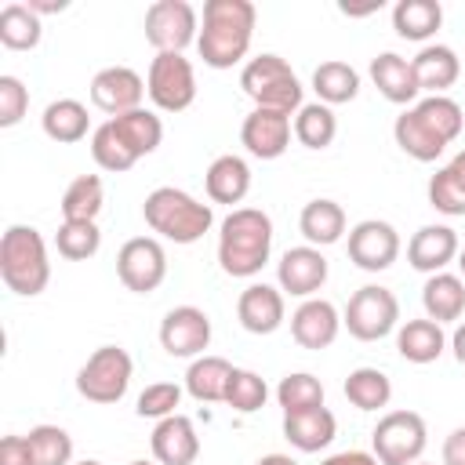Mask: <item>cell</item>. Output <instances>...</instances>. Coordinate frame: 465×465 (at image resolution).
<instances>
[{
	"label": "cell",
	"instance_id": "cell-32",
	"mask_svg": "<svg viewBox=\"0 0 465 465\" xmlns=\"http://www.w3.org/2000/svg\"><path fill=\"white\" fill-rule=\"evenodd\" d=\"M411 109H414V116H418L443 145H450V142L461 134V127H465L461 105H458L454 98H447V94H429V98H421V102L411 105Z\"/></svg>",
	"mask_w": 465,
	"mask_h": 465
},
{
	"label": "cell",
	"instance_id": "cell-38",
	"mask_svg": "<svg viewBox=\"0 0 465 465\" xmlns=\"http://www.w3.org/2000/svg\"><path fill=\"white\" fill-rule=\"evenodd\" d=\"M91 156H94V163L102 167V171H109V174H124V171H131L134 163H138V156L127 149V142L116 134V127H113V120H105V124H98L94 131H91Z\"/></svg>",
	"mask_w": 465,
	"mask_h": 465
},
{
	"label": "cell",
	"instance_id": "cell-3",
	"mask_svg": "<svg viewBox=\"0 0 465 465\" xmlns=\"http://www.w3.org/2000/svg\"><path fill=\"white\" fill-rule=\"evenodd\" d=\"M142 218L156 236H163L171 243H196L214 225L211 203H200L196 196H189L185 189H174V185L153 189L142 203Z\"/></svg>",
	"mask_w": 465,
	"mask_h": 465
},
{
	"label": "cell",
	"instance_id": "cell-49",
	"mask_svg": "<svg viewBox=\"0 0 465 465\" xmlns=\"http://www.w3.org/2000/svg\"><path fill=\"white\" fill-rule=\"evenodd\" d=\"M320 465H381V461L374 454H367V450H341V454L323 458Z\"/></svg>",
	"mask_w": 465,
	"mask_h": 465
},
{
	"label": "cell",
	"instance_id": "cell-55",
	"mask_svg": "<svg viewBox=\"0 0 465 465\" xmlns=\"http://www.w3.org/2000/svg\"><path fill=\"white\" fill-rule=\"evenodd\" d=\"M76 465H102V461H94V458H84V461H76Z\"/></svg>",
	"mask_w": 465,
	"mask_h": 465
},
{
	"label": "cell",
	"instance_id": "cell-24",
	"mask_svg": "<svg viewBox=\"0 0 465 465\" xmlns=\"http://www.w3.org/2000/svg\"><path fill=\"white\" fill-rule=\"evenodd\" d=\"M232 363L222 356H196L185 371V392L200 403H225L229 381H232Z\"/></svg>",
	"mask_w": 465,
	"mask_h": 465
},
{
	"label": "cell",
	"instance_id": "cell-47",
	"mask_svg": "<svg viewBox=\"0 0 465 465\" xmlns=\"http://www.w3.org/2000/svg\"><path fill=\"white\" fill-rule=\"evenodd\" d=\"M0 465H33L29 436H4L0 440Z\"/></svg>",
	"mask_w": 465,
	"mask_h": 465
},
{
	"label": "cell",
	"instance_id": "cell-15",
	"mask_svg": "<svg viewBox=\"0 0 465 465\" xmlns=\"http://www.w3.org/2000/svg\"><path fill=\"white\" fill-rule=\"evenodd\" d=\"M276 280H280V291L294 298H312L327 283V258L320 254V247H309V243L291 247L276 262Z\"/></svg>",
	"mask_w": 465,
	"mask_h": 465
},
{
	"label": "cell",
	"instance_id": "cell-56",
	"mask_svg": "<svg viewBox=\"0 0 465 465\" xmlns=\"http://www.w3.org/2000/svg\"><path fill=\"white\" fill-rule=\"evenodd\" d=\"M131 465H153V461H131Z\"/></svg>",
	"mask_w": 465,
	"mask_h": 465
},
{
	"label": "cell",
	"instance_id": "cell-44",
	"mask_svg": "<svg viewBox=\"0 0 465 465\" xmlns=\"http://www.w3.org/2000/svg\"><path fill=\"white\" fill-rule=\"evenodd\" d=\"M429 203H432L440 214H450V218H461V214H465V185L454 178L450 167H440V171L429 178Z\"/></svg>",
	"mask_w": 465,
	"mask_h": 465
},
{
	"label": "cell",
	"instance_id": "cell-53",
	"mask_svg": "<svg viewBox=\"0 0 465 465\" xmlns=\"http://www.w3.org/2000/svg\"><path fill=\"white\" fill-rule=\"evenodd\" d=\"M258 465H298L291 454H265V458H258Z\"/></svg>",
	"mask_w": 465,
	"mask_h": 465
},
{
	"label": "cell",
	"instance_id": "cell-13",
	"mask_svg": "<svg viewBox=\"0 0 465 465\" xmlns=\"http://www.w3.org/2000/svg\"><path fill=\"white\" fill-rule=\"evenodd\" d=\"M142 98H145V80L127 65H109L91 80V102L102 113H109V120L142 109Z\"/></svg>",
	"mask_w": 465,
	"mask_h": 465
},
{
	"label": "cell",
	"instance_id": "cell-45",
	"mask_svg": "<svg viewBox=\"0 0 465 465\" xmlns=\"http://www.w3.org/2000/svg\"><path fill=\"white\" fill-rule=\"evenodd\" d=\"M182 403V389L174 385V381H153V385H145L142 392H138V403H134V411H138V418H171V414H178L174 407Z\"/></svg>",
	"mask_w": 465,
	"mask_h": 465
},
{
	"label": "cell",
	"instance_id": "cell-26",
	"mask_svg": "<svg viewBox=\"0 0 465 465\" xmlns=\"http://www.w3.org/2000/svg\"><path fill=\"white\" fill-rule=\"evenodd\" d=\"M396 349H400V356L407 360V363H432V360H440L443 356V349H447V334H443V327L436 323V320H407L400 331H396Z\"/></svg>",
	"mask_w": 465,
	"mask_h": 465
},
{
	"label": "cell",
	"instance_id": "cell-16",
	"mask_svg": "<svg viewBox=\"0 0 465 465\" xmlns=\"http://www.w3.org/2000/svg\"><path fill=\"white\" fill-rule=\"evenodd\" d=\"M341 331V316L327 298H305L291 312V338L302 349H327Z\"/></svg>",
	"mask_w": 465,
	"mask_h": 465
},
{
	"label": "cell",
	"instance_id": "cell-7",
	"mask_svg": "<svg viewBox=\"0 0 465 465\" xmlns=\"http://www.w3.org/2000/svg\"><path fill=\"white\" fill-rule=\"evenodd\" d=\"M371 443H374V458L381 465H414L429 443L425 418L414 411H389L385 418H378Z\"/></svg>",
	"mask_w": 465,
	"mask_h": 465
},
{
	"label": "cell",
	"instance_id": "cell-9",
	"mask_svg": "<svg viewBox=\"0 0 465 465\" xmlns=\"http://www.w3.org/2000/svg\"><path fill=\"white\" fill-rule=\"evenodd\" d=\"M200 36V18L185 0H156L145 11V40L156 54H182Z\"/></svg>",
	"mask_w": 465,
	"mask_h": 465
},
{
	"label": "cell",
	"instance_id": "cell-46",
	"mask_svg": "<svg viewBox=\"0 0 465 465\" xmlns=\"http://www.w3.org/2000/svg\"><path fill=\"white\" fill-rule=\"evenodd\" d=\"M25 113H29V87H25L18 76L4 73V76H0V127L22 124Z\"/></svg>",
	"mask_w": 465,
	"mask_h": 465
},
{
	"label": "cell",
	"instance_id": "cell-27",
	"mask_svg": "<svg viewBox=\"0 0 465 465\" xmlns=\"http://www.w3.org/2000/svg\"><path fill=\"white\" fill-rule=\"evenodd\" d=\"M298 229L309 240V247H331L345 232V211H341V203H334L327 196L309 200L298 214Z\"/></svg>",
	"mask_w": 465,
	"mask_h": 465
},
{
	"label": "cell",
	"instance_id": "cell-57",
	"mask_svg": "<svg viewBox=\"0 0 465 465\" xmlns=\"http://www.w3.org/2000/svg\"><path fill=\"white\" fill-rule=\"evenodd\" d=\"M414 465H425V461H414Z\"/></svg>",
	"mask_w": 465,
	"mask_h": 465
},
{
	"label": "cell",
	"instance_id": "cell-28",
	"mask_svg": "<svg viewBox=\"0 0 465 465\" xmlns=\"http://www.w3.org/2000/svg\"><path fill=\"white\" fill-rule=\"evenodd\" d=\"M44 124V134L51 142H62V145H73L80 138H87V127H91V116H87V105L76 102V98H58L44 109L40 116Z\"/></svg>",
	"mask_w": 465,
	"mask_h": 465
},
{
	"label": "cell",
	"instance_id": "cell-30",
	"mask_svg": "<svg viewBox=\"0 0 465 465\" xmlns=\"http://www.w3.org/2000/svg\"><path fill=\"white\" fill-rule=\"evenodd\" d=\"M113 127H116V134L127 142V149L142 160V156H149V153H156L160 149V142H163V124H160V116L153 113V109H131V113H124V116H113Z\"/></svg>",
	"mask_w": 465,
	"mask_h": 465
},
{
	"label": "cell",
	"instance_id": "cell-6",
	"mask_svg": "<svg viewBox=\"0 0 465 465\" xmlns=\"http://www.w3.org/2000/svg\"><path fill=\"white\" fill-rule=\"evenodd\" d=\"M341 323L349 327V334H352L356 341H381V338L392 334L396 323H400V302H396V294H392L389 287H381V283H363V287L349 298Z\"/></svg>",
	"mask_w": 465,
	"mask_h": 465
},
{
	"label": "cell",
	"instance_id": "cell-22",
	"mask_svg": "<svg viewBox=\"0 0 465 465\" xmlns=\"http://www.w3.org/2000/svg\"><path fill=\"white\" fill-rule=\"evenodd\" d=\"M411 65H414L418 91H429V94H443V91L454 87L458 76H461V62H458V54H454L447 44H429V47H421V51L411 58Z\"/></svg>",
	"mask_w": 465,
	"mask_h": 465
},
{
	"label": "cell",
	"instance_id": "cell-33",
	"mask_svg": "<svg viewBox=\"0 0 465 465\" xmlns=\"http://www.w3.org/2000/svg\"><path fill=\"white\" fill-rule=\"evenodd\" d=\"M392 138H396V145L411 156V160H418V163H432L447 145L414 116V109H403L400 116H396V124H392Z\"/></svg>",
	"mask_w": 465,
	"mask_h": 465
},
{
	"label": "cell",
	"instance_id": "cell-48",
	"mask_svg": "<svg viewBox=\"0 0 465 465\" xmlns=\"http://www.w3.org/2000/svg\"><path fill=\"white\" fill-rule=\"evenodd\" d=\"M443 465H465V425L443 440Z\"/></svg>",
	"mask_w": 465,
	"mask_h": 465
},
{
	"label": "cell",
	"instance_id": "cell-35",
	"mask_svg": "<svg viewBox=\"0 0 465 465\" xmlns=\"http://www.w3.org/2000/svg\"><path fill=\"white\" fill-rule=\"evenodd\" d=\"M105 203V189L98 174H80L62 193V222H94Z\"/></svg>",
	"mask_w": 465,
	"mask_h": 465
},
{
	"label": "cell",
	"instance_id": "cell-25",
	"mask_svg": "<svg viewBox=\"0 0 465 465\" xmlns=\"http://www.w3.org/2000/svg\"><path fill=\"white\" fill-rule=\"evenodd\" d=\"M425 316L436 323H454L465 312V280L454 272H432L421 287Z\"/></svg>",
	"mask_w": 465,
	"mask_h": 465
},
{
	"label": "cell",
	"instance_id": "cell-31",
	"mask_svg": "<svg viewBox=\"0 0 465 465\" xmlns=\"http://www.w3.org/2000/svg\"><path fill=\"white\" fill-rule=\"evenodd\" d=\"M312 91L323 105H345L360 94V73L349 65V62H320L316 73H312Z\"/></svg>",
	"mask_w": 465,
	"mask_h": 465
},
{
	"label": "cell",
	"instance_id": "cell-43",
	"mask_svg": "<svg viewBox=\"0 0 465 465\" xmlns=\"http://www.w3.org/2000/svg\"><path fill=\"white\" fill-rule=\"evenodd\" d=\"M265 400H269L265 378L254 374V371L236 367V371H232V381H229V392H225V403H229L232 411H240V414H254V411L265 407Z\"/></svg>",
	"mask_w": 465,
	"mask_h": 465
},
{
	"label": "cell",
	"instance_id": "cell-37",
	"mask_svg": "<svg viewBox=\"0 0 465 465\" xmlns=\"http://www.w3.org/2000/svg\"><path fill=\"white\" fill-rule=\"evenodd\" d=\"M338 134V120L331 113V105L323 102H309L294 113V138L305 145V149H327Z\"/></svg>",
	"mask_w": 465,
	"mask_h": 465
},
{
	"label": "cell",
	"instance_id": "cell-1",
	"mask_svg": "<svg viewBox=\"0 0 465 465\" xmlns=\"http://www.w3.org/2000/svg\"><path fill=\"white\" fill-rule=\"evenodd\" d=\"M254 4L251 0H207L203 29L196 36V51L211 69H232L247 58L254 36Z\"/></svg>",
	"mask_w": 465,
	"mask_h": 465
},
{
	"label": "cell",
	"instance_id": "cell-17",
	"mask_svg": "<svg viewBox=\"0 0 465 465\" xmlns=\"http://www.w3.org/2000/svg\"><path fill=\"white\" fill-rule=\"evenodd\" d=\"M149 447H153V458L160 465H193L200 458V436H196L193 418H185V414L160 418Z\"/></svg>",
	"mask_w": 465,
	"mask_h": 465
},
{
	"label": "cell",
	"instance_id": "cell-2",
	"mask_svg": "<svg viewBox=\"0 0 465 465\" xmlns=\"http://www.w3.org/2000/svg\"><path fill=\"white\" fill-rule=\"evenodd\" d=\"M272 251V222L258 207H232L218 232V265L225 276L251 280L262 272Z\"/></svg>",
	"mask_w": 465,
	"mask_h": 465
},
{
	"label": "cell",
	"instance_id": "cell-50",
	"mask_svg": "<svg viewBox=\"0 0 465 465\" xmlns=\"http://www.w3.org/2000/svg\"><path fill=\"white\" fill-rule=\"evenodd\" d=\"M25 4H29V11H36V15H58V11L69 7L65 0H25Z\"/></svg>",
	"mask_w": 465,
	"mask_h": 465
},
{
	"label": "cell",
	"instance_id": "cell-21",
	"mask_svg": "<svg viewBox=\"0 0 465 465\" xmlns=\"http://www.w3.org/2000/svg\"><path fill=\"white\" fill-rule=\"evenodd\" d=\"M334 432H338V421L327 407L302 411V414H283V440L302 454H316V450L331 447Z\"/></svg>",
	"mask_w": 465,
	"mask_h": 465
},
{
	"label": "cell",
	"instance_id": "cell-54",
	"mask_svg": "<svg viewBox=\"0 0 465 465\" xmlns=\"http://www.w3.org/2000/svg\"><path fill=\"white\" fill-rule=\"evenodd\" d=\"M458 269H461V280H465V247L458 251Z\"/></svg>",
	"mask_w": 465,
	"mask_h": 465
},
{
	"label": "cell",
	"instance_id": "cell-10",
	"mask_svg": "<svg viewBox=\"0 0 465 465\" xmlns=\"http://www.w3.org/2000/svg\"><path fill=\"white\" fill-rule=\"evenodd\" d=\"M116 276L127 291L134 294H153L163 276H167V254L160 240L153 236H134L116 251Z\"/></svg>",
	"mask_w": 465,
	"mask_h": 465
},
{
	"label": "cell",
	"instance_id": "cell-19",
	"mask_svg": "<svg viewBox=\"0 0 465 465\" xmlns=\"http://www.w3.org/2000/svg\"><path fill=\"white\" fill-rule=\"evenodd\" d=\"M283 312H287L283 294H280V287H269V283H247L236 302L240 327L251 334H272L283 323Z\"/></svg>",
	"mask_w": 465,
	"mask_h": 465
},
{
	"label": "cell",
	"instance_id": "cell-14",
	"mask_svg": "<svg viewBox=\"0 0 465 465\" xmlns=\"http://www.w3.org/2000/svg\"><path fill=\"white\" fill-rule=\"evenodd\" d=\"M291 116L287 113H276V109H251L243 116V127H240V142L251 156L258 160H276L287 153L291 145Z\"/></svg>",
	"mask_w": 465,
	"mask_h": 465
},
{
	"label": "cell",
	"instance_id": "cell-23",
	"mask_svg": "<svg viewBox=\"0 0 465 465\" xmlns=\"http://www.w3.org/2000/svg\"><path fill=\"white\" fill-rule=\"evenodd\" d=\"M203 185H207L211 203H229V207H232V203H240V200L247 196V189H251V167H247V160L225 153V156L211 160V167H207V174H203Z\"/></svg>",
	"mask_w": 465,
	"mask_h": 465
},
{
	"label": "cell",
	"instance_id": "cell-18",
	"mask_svg": "<svg viewBox=\"0 0 465 465\" xmlns=\"http://www.w3.org/2000/svg\"><path fill=\"white\" fill-rule=\"evenodd\" d=\"M458 251H461V243L450 225H421L407 243V262L418 272L432 276V272H443L458 258Z\"/></svg>",
	"mask_w": 465,
	"mask_h": 465
},
{
	"label": "cell",
	"instance_id": "cell-52",
	"mask_svg": "<svg viewBox=\"0 0 465 465\" xmlns=\"http://www.w3.org/2000/svg\"><path fill=\"white\" fill-rule=\"evenodd\" d=\"M447 167H450V171H454V178L465 185V149H461V153H454V160H450Z\"/></svg>",
	"mask_w": 465,
	"mask_h": 465
},
{
	"label": "cell",
	"instance_id": "cell-51",
	"mask_svg": "<svg viewBox=\"0 0 465 465\" xmlns=\"http://www.w3.org/2000/svg\"><path fill=\"white\" fill-rule=\"evenodd\" d=\"M450 349H454V360L465 363V323H458V331L450 334Z\"/></svg>",
	"mask_w": 465,
	"mask_h": 465
},
{
	"label": "cell",
	"instance_id": "cell-4",
	"mask_svg": "<svg viewBox=\"0 0 465 465\" xmlns=\"http://www.w3.org/2000/svg\"><path fill=\"white\" fill-rule=\"evenodd\" d=\"M0 280L18 298H36L51 280L47 243L33 225H11L0 240Z\"/></svg>",
	"mask_w": 465,
	"mask_h": 465
},
{
	"label": "cell",
	"instance_id": "cell-5",
	"mask_svg": "<svg viewBox=\"0 0 465 465\" xmlns=\"http://www.w3.org/2000/svg\"><path fill=\"white\" fill-rule=\"evenodd\" d=\"M131 374H134V363H131L127 349L102 345L76 371V392L91 403H120L131 385Z\"/></svg>",
	"mask_w": 465,
	"mask_h": 465
},
{
	"label": "cell",
	"instance_id": "cell-12",
	"mask_svg": "<svg viewBox=\"0 0 465 465\" xmlns=\"http://www.w3.org/2000/svg\"><path fill=\"white\" fill-rule=\"evenodd\" d=\"M160 345L167 356L189 360L200 356L211 345V320L203 309L196 305H174L163 320H160Z\"/></svg>",
	"mask_w": 465,
	"mask_h": 465
},
{
	"label": "cell",
	"instance_id": "cell-41",
	"mask_svg": "<svg viewBox=\"0 0 465 465\" xmlns=\"http://www.w3.org/2000/svg\"><path fill=\"white\" fill-rule=\"evenodd\" d=\"M33 465H73V436L62 425H36L29 429Z\"/></svg>",
	"mask_w": 465,
	"mask_h": 465
},
{
	"label": "cell",
	"instance_id": "cell-20",
	"mask_svg": "<svg viewBox=\"0 0 465 465\" xmlns=\"http://www.w3.org/2000/svg\"><path fill=\"white\" fill-rule=\"evenodd\" d=\"M371 80L381 91V98L392 105H407L421 94L414 80V65L396 51H381L378 58H371Z\"/></svg>",
	"mask_w": 465,
	"mask_h": 465
},
{
	"label": "cell",
	"instance_id": "cell-8",
	"mask_svg": "<svg viewBox=\"0 0 465 465\" xmlns=\"http://www.w3.org/2000/svg\"><path fill=\"white\" fill-rule=\"evenodd\" d=\"M145 94L160 113H182L196 102V73L185 54H156L149 62Z\"/></svg>",
	"mask_w": 465,
	"mask_h": 465
},
{
	"label": "cell",
	"instance_id": "cell-34",
	"mask_svg": "<svg viewBox=\"0 0 465 465\" xmlns=\"http://www.w3.org/2000/svg\"><path fill=\"white\" fill-rule=\"evenodd\" d=\"M44 36L40 15L29 11V4H7L0 11V44L7 51H33Z\"/></svg>",
	"mask_w": 465,
	"mask_h": 465
},
{
	"label": "cell",
	"instance_id": "cell-39",
	"mask_svg": "<svg viewBox=\"0 0 465 465\" xmlns=\"http://www.w3.org/2000/svg\"><path fill=\"white\" fill-rule=\"evenodd\" d=\"M276 403L283 407V414L316 411V407H323V385H320V378H312L309 371H294V374L280 378V385H276Z\"/></svg>",
	"mask_w": 465,
	"mask_h": 465
},
{
	"label": "cell",
	"instance_id": "cell-36",
	"mask_svg": "<svg viewBox=\"0 0 465 465\" xmlns=\"http://www.w3.org/2000/svg\"><path fill=\"white\" fill-rule=\"evenodd\" d=\"M345 396H349V403L360 407V411H381V407H389V400H392V381H389V374L378 371V367H356V371H349V378H345Z\"/></svg>",
	"mask_w": 465,
	"mask_h": 465
},
{
	"label": "cell",
	"instance_id": "cell-40",
	"mask_svg": "<svg viewBox=\"0 0 465 465\" xmlns=\"http://www.w3.org/2000/svg\"><path fill=\"white\" fill-rule=\"evenodd\" d=\"M54 247L62 258L69 262H87L98 254L102 247V232L94 222H62L58 232H54Z\"/></svg>",
	"mask_w": 465,
	"mask_h": 465
},
{
	"label": "cell",
	"instance_id": "cell-29",
	"mask_svg": "<svg viewBox=\"0 0 465 465\" xmlns=\"http://www.w3.org/2000/svg\"><path fill=\"white\" fill-rule=\"evenodd\" d=\"M443 25V7L436 0H400L392 7V29L403 40H429Z\"/></svg>",
	"mask_w": 465,
	"mask_h": 465
},
{
	"label": "cell",
	"instance_id": "cell-11",
	"mask_svg": "<svg viewBox=\"0 0 465 465\" xmlns=\"http://www.w3.org/2000/svg\"><path fill=\"white\" fill-rule=\"evenodd\" d=\"M400 258V232L389 222L367 218L349 229V262L363 272H381Z\"/></svg>",
	"mask_w": 465,
	"mask_h": 465
},
{
	"label": "cell",
	"instance_id": "cell-42",
	"mask_svg": "<svg viewBox=\"0 0 465 465\" xmlns=\"http://www.w3.org/2000/svg\"><path fill=\"white\" fill-rule=\"evenodd\" d=\"M287 76H294V73H291V65H287L280 54H254V58L240 69V87H243V94L254 102L262 91H269L272 84H280V80H287Z\"/></svg>",
	"mask_w": 465,
	"mask_h": 465
}]
</instances>
